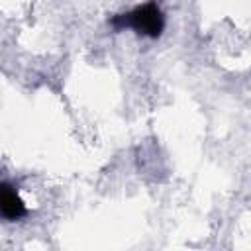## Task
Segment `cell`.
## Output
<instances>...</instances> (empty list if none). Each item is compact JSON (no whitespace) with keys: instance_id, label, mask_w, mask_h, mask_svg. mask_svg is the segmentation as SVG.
<instances>
[{"instance_id":"obj_1","label":"cell","mask_w":251,"mask_h":251,"mask_svg":"<svg viewBox=\"0 0 251 251\" xmlns=\"http://www.w3.org/2000/svg\"><path fill=\"white\" fill-rule=\"evenodd\" d=\"M110 24L116 27V29H122V27H133L137 33L141 35H147V37H159L163 27H165V20H163V14L159 10V6L155 2H147L139 8H135L133 12L129 14H120V16H114L110 20Z\"/></svg>"},{"instance_id":"obj_2","label":"cell","mask_w":251,"mask_h":251,"mask_svg":"<svg viewBox=\"0 0 251 251\" xmlns=\"http://www.w3.org/2000/svg\"><path fill=\"white\" fill-rule=\"evenodd\" d=\"M27 214L24 200L18 196L16 188L8 182H0V216L6 220H20Z\"/></svg>"}]
</instances>
